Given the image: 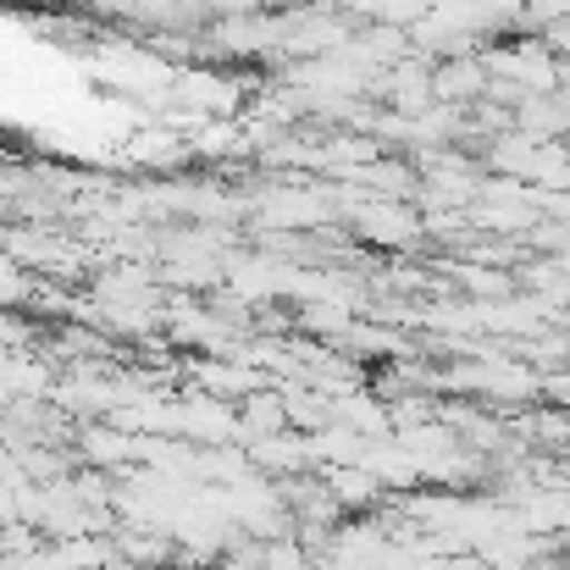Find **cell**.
I'll use <instances>...</instances> for the list:
<instances>
[{
  "label": "cell",
  "instance_id": "cell-1",
  "mask_svg": "<svg viewBox=\"0 0 570 570\" xmlns=\"http://www.w3.org/2000/svg\"><path fill=\"white\" fill-rule=\"evenodd\" d=\"M45 393H56V377L45 361H28V355H0V404H39Z\"/></svg>",
  "mask_w": 570,
  "mask_h": 570
},
{
  "label": "cell",
  "instance_id": "cell-2",
  "mask_svg": "<svg viewBox=\"0 0 570 570\" xmlns=\"http://www.w3.org/2000/svg\"><path fill=\"white\" fill-rule=\"evenodd\" d=\"M322 482L333 488V499H338L344 510H372L382 493H387L366 465H322Z\"/></svg>",
  "mask_w": 570,
  "mask_h": 570
},
{
  "label": "cell",
  "instance_id": "cell-3",
  "mask_svg": "<svg viewBox=\"0 0 570 570\" xmlns=\"http://www.w3.org/2000/svg\"><path fill=\"white\" fill-rule=\"evenodd\" d=\"M78 449H83V460L89 465H100V471H111V465H122L128 454H145V443H134V432H122V426H83L78 432Z\"/></svg>",
  "mask_w": 570,
  "mask_h": 570
},
{
  "label": "cell",
  "instance_id": "cell-4",
  "mask_svg": "<svg viewBox=\"0 0 570 570\" xmlns=\"http://www.w3.org/2000/svg\"><path fill=\"white\" fill-rule=\"evenodd\" d=\"M482 89H488V67H476L471 56H454L449 67L432 72V100H449L454 106V100H476Z\"/></svg>",
  "mask_w": 570,
  "mask_h": 570
},
{
  "label": "cell",
  "instance_id": "cell-5",
  "mask_svg": "<svg viewBox=\"0 0 570 570\" xmlns=\"http://www.w3.org/2000/svg\"><path fill=\"white\" fill-rule=\"evenodd\" d=\"M355 222H361V233L377 238V244H410V238L421 233V222H415L404 205H366Z\"/></svg>",
  "mask_w": 570,
  "mask_h": 570
},
{
  "label": "cell",
  "instance_id": "cell-6",
  "mask_svg": "<svg viewBox=\"0 0 570 570\" xmlns=\"http://www.w3.org/2000/svg\"><path fill=\"white\" fill-rule=\"evenodd\" d=\"M28 294H33V283L22 277V266H17L11 255H0V311L17 305V299H28Z\"/></svg>",
  "mask_w": 570,
  "mask_h": 570
},
{
  "label": "cell",
  "instance_id": "cell-7",
  "mask_svg": "<svg viewBox=\"0 0 570 570\" xmlns=\"http://www.w3.org/2000/svg\"><path fill=\"white\" fill-rule=\"evenodd\" d=\"M543 399H549L554 410H566L570 415V366H560V372H549V377H543Z\"/></svg>",
  "mask_w": 570,
  "mask_h": 570
}]
</instances>
